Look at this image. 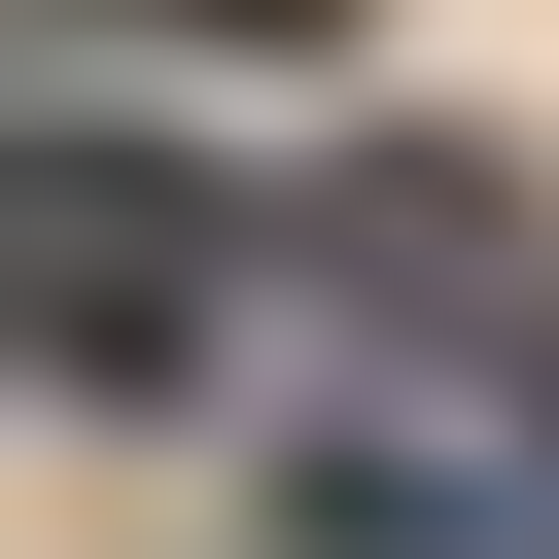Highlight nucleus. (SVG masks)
<instances>
[{
	"mask_svg": "<svg viewBox=\"0 0 559 559\" xmlns=\"http://www.w3.org/2000/svg\"><path fill=\"white\" fill-rule=\"evenodd\" d=\"M210 280H245V245H210L140 140H35V384H175V349H210Z\"/></svg>",
	"mask_w": 559,
	"mask_h": 559,
	"instance_id": "f257e3e1",
	"label": "nucleus"
},
{
	"mask_svg": "<svg viewBox=\"0 0 559 559\" xmlns=\"http://www.w3.org/2000/svg\"><path fill=\"white\" fill-rule=\"evenodd\" d=\"M280 559H489V524H454L419 454H314V489H280Z\"/></svg>",
	"mask_w": 559,
	"mask_h": 559,
	"instance_id": "f03ea898",
	"label": "nucleus"
},
{
	"mask_svg": "<svg viewBox=\"0 0 559 559\" xmlns=\"http://www.w3.org/2000/svg\"><path fill=\"white\" fill-rule=\"evenodd\" d=\"M105 35H349V0H105Z\"/></svg>",
	"mask_w": 559,
	"mask_h": 559,
	"instance_id": "7ed1b4c3",
	"label": "nucleus"
}]
</instances>
